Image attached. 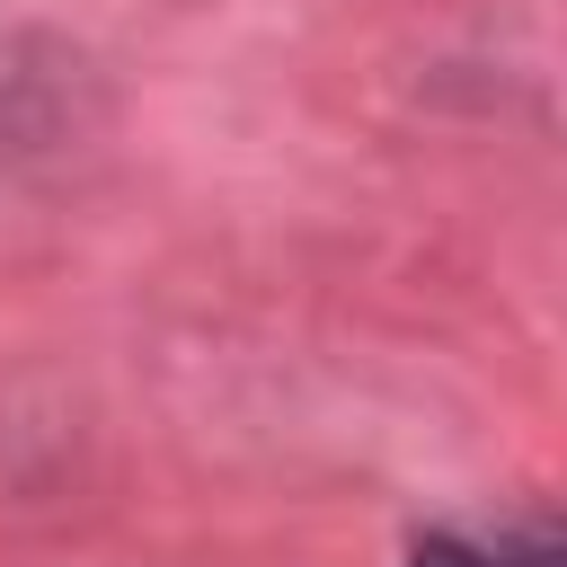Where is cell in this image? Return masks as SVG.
<instances>
[{
  "label": "cell",
  "instance_id": "6da1fadb",
  "mask_svg": "<svg viewBox=\"0 0 567 567\" xmlns=\"http://www.w3.org/2000/svg\"><path fill=\"white\" fill-rule=\"evenodd\" d=\"M408 567H558L549 540H523V549H478V540H425Z\"/></svg>",
  "mask_w": 567,
  "mask_h": 567
}]
</instances>
